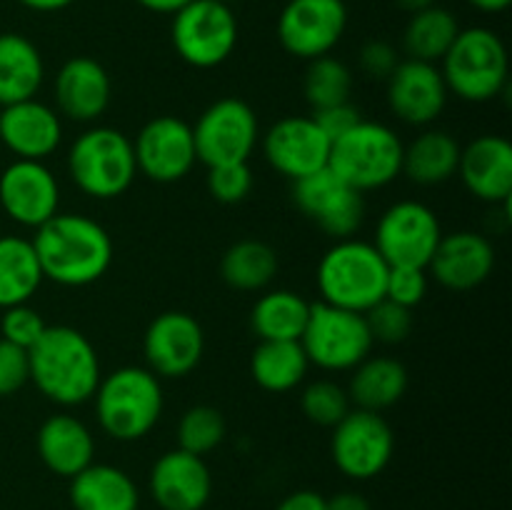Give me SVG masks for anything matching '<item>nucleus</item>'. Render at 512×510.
Segmentation results:
<instances>
[{
	"label": "nucleus",
	"mask_w": 512,
	"mask_h": 510,
	"mask_svg": "<svg viewBox=\"0 0 512 510\" xmlns=\"http://www.w3.org/2000/svg\"><path fill=\"white\" fill-rule=\"evenodd\" d=\"M408 383V368L400 360L388 355H368L350 370L348 398L355 408L383 413L403 400Z\"/></svg>",
	"instance_id": "obj_27"
},
{
	"label": "nucleus",
	"mask_w": 512,
	"mask_h": 510,
	"mask_svg": "<svg viewBox=\"0 0 512 510\" xmlns=\"http://www.w3.org/2000/svg\"><path fill=\"white\" fill-rule=\"evenodd\" d=\"M205 353L203 325L183 310L155 315L143 335L145 368L158 378H185L200 365Z\"/></svg>",
	"instance_id": "obj_16"
},
{
	"label": "nucleus",
	"mask_w": 512,
	"mask_h": 510,
	"mask_svg": "<svg viewBox=\"0 0 512 510\" xmlns=\"http://www.w3.org/2000/svg\"><path fill=\"white\" fill-rule=\"evenodd\" d=\"M220 3H230V0H220Z\"/></svg>",
	"instance_id": "obj_51"
},
{
	"label": "nucleus",
	"mask_w": 512,
	"mask_h": 510,
	"mask_svg": "<svg viewBox=\"0 0 512 510\" xmlns=\"http://www.w3.org/2000/svg\"><path fill=\"white\" fill-rule=\"evenodd\" d=\"M28 363L30 383L60 408H75L93 400L103 378L93 343L70 325H48L28 350Z\"/></svg>",
	"instance_id": "obj_2"
},
{
	"label": "nucleus",
	"mask_w": 512,
	"mask_h": 510,
	"mask_svg": "<svg viewBox=\"0 0 512 510\" xmlns=\"http://www.w3.org/2000/svg\"><path fill=\"white\" fill-rule=\"evenodd\" d=\"M148 485L160 510H203L213 495V475L205 458L180 448L155 460Z\"/></svg>",
	"instance_id": "obj_22"
},
{
	"label": "nucleus",
	"mask_w": 512,
	"mask_h": 510,
	"mask_svg": "<svg viewBox=\"0 0 512 510\" xmlns=\"http://www.w3.org/2000/svg\"><path fill=\"white\" fill-rule=\"evenodd\" d=\"M170 43L190 68L210 70L223 65L238 45V18L220 0H190L173 13Z\"/></svg>",
	"instance_id": "obj_9"
},
{
	"label": "nucleus",
	"mask_w": 512,
	"mask_h": 510,
	"mask_svg": "<svg viewBox=\"0 0 512 510\" xmlns=\"http://www.w3.org/2000/svg\"><path fill=\"white\" fill-rule=\"evenodd\" d=\"M328 168L358 193L380 190L403 173V140L385 123L360 120L330 145Z\"/></svg>",
	"instance_id": "obj_7"
},
{
	"label": "nucleus",
	"mask_w": 512,
	"mask_h": 510,
	"mask_svg": "<svg viewBox=\"0 0 512 510\" xmlns=\"http://www.w3.org/2000/svg\"><path fill=\"white\" fill-rule=\"evenodd\" d=\"M448 93L465 103H490L508 88L510 58L503 38L490 28H460L440 60Z\"/></svg>",
	"instance_id": "obj_5"
},
{
	"label": "nucleus",
	"mask_w": 512,
	"mask_h": 510,
	"mask_svg": "<svg viewBox=\"0 0 512 510\" xmlns=\"http://www.w3.org/2000/svg\"><path fill=\"white\" fill-rule=\"evenodd\" d=\"M325 500L320 493L315 490H295V493L285 495L275 510H328L325 508Z\"/></svg>",
	"instance_id": "obj_45"
},
{
	"label": "nucleus",
	"mask_w": 512,
	"mask_h": 510,
	"mask_svg": "<svg viewBox=\"0 0 512 510\" xmlns=\"http://www.w3.org/2000/svg\"><path fill=\"white\" fill-rule=\"evenodd\" d=\"M138 173L153 183H178L198 163L193 125L178 115H155L133 140Z\"/></svg>",
	"instance_id": "obj_15"
},
{
	"label": "nucleus",
	"mask_w": 512,
	"mask_h": 510,
	"mask_svg": "<svg viewBox=\"0 0 512 510\" xmlns=\"http://www.w3.org/2000/svg\"><path fill=\"white\" fill-rule=\"evenodd\" d=\"M18 3L28 10H35V13H58V10L70 8L75 0H18Z\"/></svg>",
	"instance_id": "obj_48"
},
{
	"label": "nucleus",
	"mask_w": 512,
	"mask_h": 510,
	"mask_svg": "<svg viewBox=\"0 0 512 510\" xmlns=\"http://www.w3.org/2000/svg\"><path fill=\"white\" fill-rule=\"evenodd\" d=\"M310 365L328 373H350L373 353V335H370L365 313L335 308L328 303H310L308 323L300 335Z\"/></svg>",
	"instance_id": "obj_8"
},
{
	"label": "nucleus",
	"mask_w": 512,
	"mask_h": 510,
	"mask_svg": "<svg viewBox=\"0 0 512 510\" xmlns=\"http://www.w3.org/2000/svg\"><path fill=\"white\" fill-rule=\"evenodd\" d=\"M458 33V18L448 8L430 5V8L418 10V13H410L408 25L403 30L405 55L413 60L438 65L450 50V45L455 43Z\"/></svg>",
	"instance_id": "obj_34"
},
{
	"label": "nucleus",
	"mask_w": 512,
	"mask_h": 510,
	"mask_svg": "<svg viewBox=\"0 0 512 510\" xmlns=\"http://www.w3.org/2000/svg\"><path fill=\"white\" fill-rule=\"evenodd\" d=\"M45 280L63 288H85L113 265V238L83 213H55L30 238Z\"/></svg>",
	"instance_id": "obj_1"
},
{
	"label": "nucleus",
	"mask_w": 512,
	"mask_h": 510,
	"mask_svg": "<svg viewBox=\"0 0 512 510\" xmlns=\"http://www.w3.org/2000/svg\"><path fill=\"white\" fill-rule=\"evenodd\" d=\"M385 95L395 118L415 128H428L443 115L450 93L440 65L405 58L385 80Z\"/></svg>",
	"instance_id": "obj_19"
},
{
	"label": "nucleus",
	"mask_w": 512,
	"mask_h": 510,
	"mask_svg": "<svg viewBox=\"0 0 512 510\" xmlns=\"http://www.w3.org/2000/svg\"><path fill=\"white\" fill-rule=\"evenodd\" d=\"M293 203L310 223L335 240L353 238L365 218L363 193L350 188L330 168L295 180Z\"/></svg>",
	"instance_id": "obj_14"
},
{
	"label": "nucleus",
	"mask_w": 512,
	"mask_h": 510,
	"mask_svg": "<svg viewBox=\"0 0 512 510\" xmlns=\"http://www.w3.org/2000/svg\"><path fill=\"white\" fill-rule=\"evenodd\" d=\"M470 5H473L475 10H480V13H503V10L510 8L512 0H468Z\"/></svg>",
	"instance_id": "obj_49"
},
{
	"label": "nucleus",
	"mask_w": 512,
	"mask_h": 510,
	"mask_svg": "<svg viewBox=\"0 0 512 510\" xmlns=\"http://www.w3.org/2000/svg\"><path fill=\"white\" fill-rule=\"evenodd\" d=\"M198 163L228 165L248 163L260 143V123L255 110L240 98H220L200 113L193 125Z\"/></svg>",
	"instance_id": "obj_10"
},
{
	"label": "nucleus",
	"mask_w": 512,
	"mask_h": 510,
	"mask_svg": "<svg viewBox=\"0 0 512 510\" xmlns=\"http://www.w3.org/2000/svg\"><path fill=\"white\" fill-rule=\"evenodd\" d=\"M345 30V0H288L278 15L280 45L285 53L305 63L333 53Z\"/></svg>",
	"instance_id": "obj_13"
},
{
	"label": "nucleus",
	"mask_w": 512,
	"mask_h": 510,
	"mask_svg": "<svg viewBox=\"0 0 512 510\" xmlns=\"http://www.w3.org/2000/svg\"><path fill=\"white\" fill-rule=\"evenodd\" d=\"M430 275L428 268H413V265H395L388 273L385 283V298L405 308H418L428 295Z\"/></svg>",
	"instance_id": "obj_41"
},
{
	"label": "nucleus",
	"mask_w": 512,
	"mask_h": 510,
	"mask_svg": "<svg viewBox=\"0 0 512 510\" xmlns=\"http://www.w3.org/2000/svg\"><path fill=\"white\" fill-rule=\"evenodd\" d=\"M45 328H48V323L43 320V315L35 308H30L28 303L5 308L3 318H0V335H3V340L25 350H30L38 343Z\"/></svg>",
	"instance_id": "obj_40"
},
{
	"label": "nucleus",
	"mask_w": 512,
	"mask_h": 510,
	"mask_svg": "<svg viewBox=\"0 0 512 510\" xmlns=\"http://www.w3.org/2000/svg\"><path fill=\"white\" fill-rule=\"evenodd\" d=\"M100 430L120 443L145 438L163 415V385L143 365H123L103 375L93 395Z\"/></svg>",
	"instance_id": "obj_3"
},
{
	"label": "nucleus",
	"mask_w": 512,
	"mask_h": 510,
	"mask_svg": "<svg viewBox=\"0 0 512 510\" xmlns=\"http://www.w3.org/2000/svg\"><path fill=\"white\" fill-rule=\"evenodd\" d=\"M458 175L473 198L508 205L512 195V145L503 135H478L460 148Z\"/></svg>",
	"instance_id": "obj_24"
},
{
	"label": "nucleus",
	"mask_w": 512,
	"mask_h": 510,
	"mask_svg": "<svg viewBox=\"0 0 512 510\" xmlns=\"http://www.w3.org/2000/svg\"><path fill=\"white\" fill-rule=\"evenodd\" d=\"M395 453V433L380 413L350 408V413L333 425L330 455L345 478L373 480L390 465Z\"/></svg>",
	"instance_id": "obj_11"
},
{
	"label": "nucleus",
	"mask_w": 512,
	"mask_h": 510,
	"mask_svg": "<svg viewBox=\"0 0 512 510\" xmlns=\"http://www.w3.org/2000/svg\"><path fill=\"white\" fill-rule=\"evenodd\" d=\"M395 3H398V8L405 10V13H418V10L435 5V0H395Z\"/></svg>",
	"instance_id": "obj_50"
},
{
	"label": "nucleus",
	"mask_w": 512,
	"mask_h": 510,
	"mask_svg": "<svg viewBox=\"0 0 512 510\" xmlns=\"http://www.w3.org/2000/svg\"><path fill=\"white\" fill-rule=\"evenodd\" d=\"M60 183L45 160H18L0 173V210L23 228H40L60 213Z\"/></svg>",
	"instance_id": "obj_18"
},
{
	"label": "nucleus",
	"mask_w": 512,
	"mask_h": 510,
	"mask_svg": "<svg viewBox=\"0 0 512 510\" xmlns=\"http://www.w3.org/2000/svg\"><path fill=\"white\" fill-rule=\"evenodd\" d=\"M35 448L45 468L60 478H73L95 463V438L88 425L68 413L50 415L35 435Z\"/></svg>",
	"instance_id": "obj_25"
},
{
	"label": "nucleus",
	"mask_w": 512,
	"mask_h": 510,
	"mask_svg": "<svg viewBox=\"0 0 512 510\" xmlns=\"http://www.w3.org/2000/svg\"><path fill=\"white\" fill-rule=\"evenodd\" d=\"M0 143L18 160H45L63 143V118L38 98L0 105Z\"/></svg>",
	"instance_id": "obj_23"
},
{
	"label": "nucleus",
	"mask_w": 512,
	"mask_h": 510,
	"mask_svg": "<svg viewBox=\"0 0 512 510\" xmlns=\"http://www.w3.org/2000/svg\"><path fill=\"white\" fill-rule=\"evenodd\" d=\"M390 265L373 243L358 238L335 240L323 253L315 273L320 303L368 313L385 298Z\"/></svg>",
	"instance_id": "obj_4"
},
{
	"label": "nucleus",
	"mask_w": 512,
	"mask_h": 510,
	"mask_svg": "<svg viewBox=\"0 0 512 510\" xmlns=\"http://www.w3.org/2000/svg\"><path fill=\"white\" fill-rule=\"evenodd\" d=\"M43 80L45 63L38 45L20 33H0V105L35 98Z\"/></svg>",
	"instance_id": "obj_28"
},
{
	"label": "nucleus",
	"mask_w": 512,
	"mask_h": 510,
	"mask_svg": "<svg viewBox=\"0 0 512 510\" xmlns=\"http://www.w3.org/2000/svg\"><path fill=\"white\" fill-rule=\"evenodd\" d=\"M325 508L328 510H373L370 508L368 498L355 490H343V493L333 495L330 500H325Z\"/></svg>",
	"instance_id": "obj_46"
},
{
	"label": "nucleus",
	"mask_w": 512,
	"mask_h": 510,
	"mask_svg": "<svg viewBox=\"0 0 512 510\" xmlns=\"http://www.w3.org/2000/svg\"><path fill=\"white\" fill-rule=\"evenodd\" d=\"M43 280L33 243L20 235H0V310L28 303Z\"/></svg>",
	"instance_id": "obj_31"
},
{
	"label": "nucleus",
	"mask_w": 512,
	"mask_h": 510,
	"mask_svg": "<svg viewBox=\"0 0 512 510\" xmlns=\"http://www.w3.org/2000/svg\"><path fill=\"white\" fill-rule=\"evenodd\" d=\"M440 238H443V225L433 208L420 200H398L380 215L373 245L390 268L395 265L428 268Z\"/></svg>",
	"instance_id": "obj_12"
},
{
	"label": "nucleus",
	"mask_w": 512,
	"mask_h": 510,
	"mask_svg": "<svg viewBox=\"0 0 512 510\" xmlns=\"http://www.w3.org/2000/svg\"><path fill=\"white\" fill-rule=\"evenodd\" d=\"M350 405L353 403L348 398V390L335 380H313L305 385L303 395H300V410L305 418L323 428L338 425L350 413Z\"/></svg>",
	"instance_id": "obj_37"
},
{
	"label": "nucleus",
	"mask_w": 512,
	"mask_h": 510,
	"mask_svg": "<svg viewBox=\"0 0 512 510\" xmlns=\"http://www.w3.org/2000/svg\"><path fill=\"white\" fill-rule=\"evenodd\" d=\"M68 175L88 198H120L138 178L133 140L108 125L83 130L68 150Z\"/></svg>",
	"instance_id": "obj_6"
},
{
	"label": "nucleus",
	"mask_w": 512,
	"mask_h": 510,
	"mask_svg": "<svg viewBox=\"0 0 512 510\" xmlns=\"http://www.w3.org/2000/svg\"><path fill=\"white\" fill-rule=\"evenodd\" d=\"M460 148L463 145L450 133L438 128H425L403 145V173L415 185H443L458 173Z\"/></svg>",
	"instance_id": "obj_29"
},
{
	"label": "nucleus",
	"mask_w": 512,
	"mask_h": 510,
	"mask_svg": "<svg viewBox=\"0 0 512 510\" xmlns=\"http://www.w3.org/2000/svg\"><path fill=\"white\" fill-rule=\"evenodd\" d=\"M310 303L295 290H268L250 310V328L260 340H300Z\"/></svg>",
	"instance_id": "obj_32"
},
{
	"label": "nucleus",
	"mask_w": 512,
	"mask_h": 510,
	"mask_svg": "<svg viewBox=\"0 0 512 510\" xmlns=\"http://www.w3.org/2000/svg\"><path fill=\"white\" fill-rule=\"evenodd\" d=\"M313 120L318 123V128L323 130L325 138L330 140V145H333L340 135H345L350 128H355L363 118H360V110L355 108L353 103H340L323 110H315Z\"/></svg>",
	"instance_id": "obj_44"
},
{
	"label": "nucleus",
	"mask_w": 512,
	"mask_h": 510,
	"mask_svg": "<svg viewBox=\"0 0 512 510\" xmlns=\"http://www.w3.org/2000/svg\"><path fill=\"white\" fill-rule=\"evenodd\" d=\"M310 360L300 340H260L250 355V375L265 393H290L305 380Z\"/></svg>",
	"instance_id": "obj_30"
},
{
	"label": "nucleus",
	"mask_w": 512,
	"mask_h": 510,
	"mask_svg": "<svg viewBox=\"0 0 512 510\" xmlns=\"http://www.w3.org/2000/svg\"><path fill=\"white\" fill-rule=\"evenodd\" d=\"M70 505L75 510H138L140 490L118 465L90 463L70 478Z\"/></svg>",
	"instance_id": "obj_26"
},
{
	"label": "nucleus",
	"mask_w": 512,
	"mask_h": 510,
	"mask_svg": "<svg viewBox=\"0 0 512 510\" xmlns=\"http://www.w3.org/2000/svg\"><path fill=\"white\" fill-rule=\"evenodd\" d=\"M278 275V253L263 240L245 238L230 245L220 258V278L240 293L265 290Z\"/></svg>",
	"instance_id": "obj_33"
},
{
	"label": "nucleus",
	"mask_w": 512,
	"mask_h": 510,
	"mask_svg": "<svg viewBox=\"0 0 512 510\" xmlns=\"http://www.w3.org/2000/svg\"><path fill=\"white\" fill-rule=\"evenodd\" d=\"M55 110L73 123H95L103 118L113 100V80L108 70L88 55L65 60L53 83Z\"/></svg>",
	"instance_id": "obj_20"
},
{
	"label": "nucleus",
	"mask_w": 512,
	"mask_h": 510,
	"mask_svg": "<svg viewBox=\"0 0 512 510\" xmlns=\"http://www.w3.org/2000/svg\"><path fill=\"white\" fill-rule=\"evenodd\" d=\"M228 433L225 415L213 405H193L180 415L178 423V448L205 458L220 448Z\"/></svg>",
	"instance_id": "obj_36"
},
{
	"label": "nucleus",
	"mask_w": 512,
	"mask_h": 510,
	"mask_svg": "<svg viewBox=\"0 0 512 510\" xmlns=\"http://www.w3.org/2000/svg\"><path fill=\"white\" fill-rule=\"evenodd\" d=\"M140 8L150 10V13H160V15H173L175 10H180L183 5H188L190 0H135Z\"/></svg>",
	"instance_id": "obj_47"
},
{
	"label": "nucleus",
	"mask_w": 512,
	"mask_h": 510,
	"mask_svg": "<svg viewBox=\"0 0 512 510\" xmlns=\"http://www.w3.org/2000/svg\"><path fill=\"white\" fill-rule=\"evenodd\" d=\"M30 383L28 350L0 338V398L15 395Z\"/></svg>",
	"instance_id": "obj_42"
},
{
	"label": "nucleus",
	"mask_w": 512,
	"mask_h": 510,
	"mask_svg": "<svg viewBox=\"0 0 512 510\" xmlns=\"http://www.w3.org/2000/svg\"><path fill=\"white\" fill-rule=\"evenodd\" d=\"M368 320L370 335H373L375 343L385 345H398L403 340L410 338L413 333V310L405 308V305L393 303V300L383 298L380 303H375L373 308L365 313Z\"/></svg>",
	"instance_id": "obj_38"
},
{
	"label": "nucleus",
	"mask_w": 512,
	"mask_h": 510,
	"mask_svg": "<svg viewBox=\"0 0 512 510\" xmlns=\"http://www.w3.org/2000/svg\"><path fill=\"white\" fill-rule=\"evenodd\" d=\"M208 193L213 200L223 205H238L253 190V170L248 163H228V165H213L208 168Z\"/></svg>",
	"instance_id": "obj_39"
},
{
	"label": "nucleus",
	"mask_w": 512,
	"mask_h": 510,
	"mask_svg": "<svg viewBox=\"0 0 512 510\" xmlns=\"http://www.w3.org/2000/svg\"><path fill=\"white\" fill-rule=\"evenodd\" d=\"M353 85V73H350L343 60L333 58V55L308 60L303 78V95L310 108H313V113L330 108V105L350 103Z\"/></svg>",
	"instance_id": "obj_35"
},
{
	"label": "nucleus",
	"mask_w": 512,
	"mask_h": 510,
	"mask_svg": "<svg viewBox=\"0 0 512 510\" xmlns=\"http://www.w3.org/2000/svg\"><path fill=\"white\" fill-rule=\"evenodd\" d=\"M400 55L388 40H368V43L360 48V70H363L368 78L375 80H388L393 75V70L398 68Z\"/></svg>",
	"instance_id": "obj_43"
},
{
	"label": "nucleus",
	"mask_w": 512,
	"mask_h": 510,
	"mask_svg": "<svg viewBox=\"0 0 512 510\" xmlns=\"http://www.w3.org/2000/svg\"><path fill=\"white\" fill-rule=\"evenodd\" d=\"M265 163L288 180L308 178L328 168L330 140L313 120V115L280 118L260 135Z\"/></svg>",
	"instance_id": "obj_17"
},
{
	"label": "nucleus",
	"mask_w": 512,
	"mask_h": 510,
	"mask_svg": "<svg viewBox=\"0 0 512 510\" xmlns=\"http://www.w3.org/2000/svg\"><path fill=\"white\" fill-rule=\"evenodd\" d=\"M495 270V248L488 235L475 230H455L443 233L433 258L428 263V275L435 283L455 293H468L483 285Z\"/></svg>",
	"instance_id": "obj_21"
}]
</instances>
